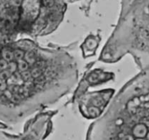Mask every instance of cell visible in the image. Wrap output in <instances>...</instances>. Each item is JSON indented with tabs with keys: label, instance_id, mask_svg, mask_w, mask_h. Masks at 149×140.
Here are the masks:
<instances>
[{
	"label": "cell",
	"instance_id": "6da1fadb",
	"mask_svg": "<svg viewBox=\"0 0 149 140\" xmlns=\"http://www.w3.org/2000/svg\"><path fill=\"white\" fill-rule=\"evenodd\" d=\"M148 134V130L144 124H137L133 128V134L137 138H143L146 136Z\"/></svg>",
	"mask_w": 149,
	"mask_h": 140
},
{
	"label": "cell",
	"instance_id": "7a4b0ae2",
	"mask_svg": "<svg viewBox=\"0 0 149 140\" xmlns=\"http://www.w3.org/2000/svg\"><path fill=\"white\" fill-rule=\"evenodd\" d=\"M1 55H2V58L5 60H6L7 62H8V63L13 61V59L15 58L14 57L13 51H12V50L8 48H5L2 50V51H1Z\"/></svg>",
	"mask_w": 149,
	"mask_h": 140
},
{
	"label": "cell",
	"instance_id": "3957f363",
	"mask_svg": "<svg viewBox=\"0 0 149 140\" xmlns=\"http://www.w3.org/2000/svg\"><path fill=\"white\" fill-rule=\"evenodd\" d=\"M24 57H25L26 61L29 65H34L36 63L35 57H34V54L33 52L27 51V52H26Z\"/></svg>",
	"mask_w": 149,
	"mask_h": 140
},
{
	"label": "cell",
	"instance_id": "277c9868",
	"mask_svg": "<svg viewBox=\"0 0 149 140\" xmlns=\"http://www.w3.org/2000/svg\"><path fill=\"white\" fill-rule=\"evenodd\" d=\"M14 53V57L17 60H22L24 58V57L25 56V54L23 51L20 49H16L15 51H13Z\"/></svg>",
	"mask_w": 149,
	"mask_h": 140
},
{
	"label": "cell",
	"instance_id": "5b68a950",
	"mask_svg": "<svg viewBox=\"0 0 149 140\" xmlns=\"http://www.w3.org/2000/svg\"><path fill=\"white\" fill-rule=\"evenodd\" d=\"M9 63L5 60L4 59H0V71L7 70L8 68Z\"/></svg>",
	"mask_w": 149,
	"mask_h": 140
},
{
	"label": "cell",
	"instance_id": "8992f818",
	"mask_svg": "<svg viewBox=\"0 0 149 140\" xmlns=\"http://www.w3.org/2000/svg\"><path fill=\"white\" fill-rule=\"evenodd\" d=\"M7 87L6 82L0 79V92H5Z\"/></svg>",
	"mask_w": 149,
	"mask_h": 140
},
{
	"label": "cell",
	"instance_id": "52a82bcc",
	"mask_svg": "<svg viewBox=\"0 0 149 140\" xmlns=\"http://www.w3.org/2000/svg\"><path fill=\"white\" fill-rule=\"evenodd\" d=\"M42 4L46 7H51L54 5V0H42Z\"/></svg>",
	"mask_w": 149,
	"mask_h": 140
},
{
	"label": "cell",
	"instance_id": "ba28073f",
	"mask_svg": "<svg viewBox=\"0 0 149 140\" xmlns=\"http://www.w3.org/2000/svg\"><path fill=\"white\" fill-rule=\"evenodd\" d=\"M121 140H134V138L131 135H125L122 137Z\"/></svg>",
	"mask_w": 149,
	"mask_h": 140
},
{
	"label": "cell",
	"instance_id": "9c48e42d",
	"mask_svg": "<svg viewBox=\"0 0 149 140\" xmlns=\"http://www.w3.org/2000/svg\"><path fill=\"white\" fill-rule=\"evenodd\" d=\"M5 128V125L2 123H0V128Z\"/></svg>",
	"mask_w": 149,
	"mask_h": 140
},
{
	"label": "cell",
	"instance_id": "30bf717a",
	"mask_svg": "<svg viewBox=\"0 0 149 140\" xmlns=\"http://www.w3.org/2000/svg\"><path fill=\"white\" fill-rule=\"evenodd\" d=\"M146 137H147L148 140H149V132L148 133V134H147V135H146Z\"/></svg>",
	"mask_w": 149,
	"mask_h": 140
},
{
	"label": "cell",
	"instance_id": "8fae6325",
	"mask_svg": "<svg viewBox=\"0 0 149 140\" xmlns=\"http://www.w3.org/2000/svg\"><path fill=\"white\" fill-rule=\"evenodd\" d=\"M136 140H144V139H143V138H138V139H137Z\"/></svg>",
	"mask_w": 149,
	"mask_h": 140
},
{
	"label": "cell",
	"instance_id": "7c38bea8",
	"mask_svg": "<svg viewBox=\"0 0 149 140\" xmlns=\"http://www.w3.org/2000/svg\"><path fill=\"white\" fill-rule=\"evenodd\" d=\"M1 56H2V55H1V53H0V57H1ZM0 59H1V58H0Z\"/></svg>",
	"mask_w": 149,
	"mask_h": 140
}]
</instances>
